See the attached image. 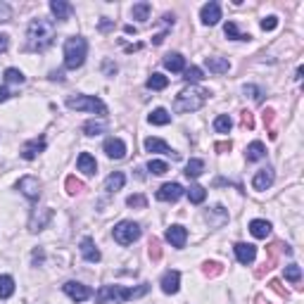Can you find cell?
Returning a JSON list of instances; mask_svg holds the SVG:
<instances>
[{"instance_id":"obj_1","label":"cell","mask_w":304,"mask_h":304,"mask_svg":"<svg viewBox=\"0 0 304 304\" xmlns=\"http://www.w3.org/2000/svg\"><path fill=\"white\" fill-rule=\"evenodd\" d=\"M27 38H29V48L31 50H45V48H50L55 41V22L43 19V17L34 19L27 29Z\"/></svg>"},{"instance_id":"obj_2","label":"cell","mask_w":304,"mask_h":304,"mask_svg":"<svg viewBox=\"0 0 304 304\" xmlns=\"http://www.w3.org/2000/svg\"><path fill=\"white\" fill-rule=\"evenodd\" d=\"M150 290L147 283L138 287H121V285H102L98 290V304H121V302H128V299H133V297H143L145 292Z\"/></svg>"},{"instance_id":"obj_3","label":"cell","mask_w":304,"mask_h":304,"mask_svg":"<svg viewBox=\"0 0 304 304\" xmlns=\"http://www.w3.org/2000/svg\"><path fill=\"white\" fill-rule=\"evenodd\" d=\"M209 98V90L197 88V86H190V88H183L174 100V109L176 112H197Z\"/></svg>"},{"instance_id":"obj_4","label":"cell","mask_w":304,"mask_h":304,"mask_svg":"<svg viewBox=\"0 0 304 304\" xmlns=\"http://www.w3.org/2000/svg\"><path fill=\"white\" fill-rule=\"evenodd\" d=\"M86 53H88L86 38L81 36L67 38V43H64V64H67V69H79L81 64L86 62Z\"/></svg>"},{"instance_id":"obj_5","label":"cell","mask_w":304,"mask_h":304,"mask_svg":"<svg viewBox=\"0 0 304 304\" xmlns=\"http://www.w3.org/2000/svg\"><path fill=\"white\" fill-rule=\"evenodd\" d=\"M67 107L76 109V112L86 109V112H93V114H98V116L107 114V105H105L100 98H95V95H76V98H67Z\"/></svg>"},{"instance_id":"obj_6","label":"cell","mask_w":304,"mask_h":304,"mask_svg":"<svg viewBox=\"0 0 304 304\" xmlns=\"http://www.w3.org/2000/svg\"><path fill=\"white\" fill-rule=\"evenodd\" d=\"M112 235H114V240L119 245H131V242H135L140 238V226L135 221H121V224L114 226Z\"/></svg>"},{"instance_id":"obj_7","label":"cell","mask_w":304,"mask_h":304,"mask_svg":"<svg viewBox=\"0 0 304 304\" xmlns=\"http://www.w3.org/2000/svg\"><path fill=\"white\" fill-rule=\"evenodd\" d=\"M64 295L74 299V302H86L90 295H93V290L88 285H83V283H76V280H69V283H64L62 285Z\"/></svg>"},{"instance_id":"obj_8","label":"cell","mask_w":304,"mask_h":304,"mask_svg":"<svg viewBox=\"0 0 304 304\" xmlns=\"http://www.w3.org/2000/svg\"><path fill=\"white\" fill-rule=\"evenodd\" d=\"M17 190L22 195H27L31 202H36L38 197H41V181L36 176H24V179H19Z\"/></svg>"},{"instance_id":"obj_9","label":"cell","mask_w":304,"mask_h":304,"mask_svg":"<svg viewBox=\"0 0 304 304\" xmlns=\"http://www.w3.org/2000/svg\"><path fill=\"white\" fill-rule=\"evenodd\" d=\"M200 19H202V24H207V27H214V24H219V19H221V5L219 3H207V5H202V10H200Z\"/></svg>"},{"instance_id":"obj_10","label":"cell","mask_w":304,"mask_h":304,"mask_svg":"<svg viewBox=\"0 0 304 304\" xmlns=\"http://www.w3.org/2000/svg\"><path fill=\"white\" fill-rule=\"evenodd\" d=\"M50 219H53V209L50 207H45V209H38L31 214V221H29V231H43L45 226L50 224Z\"/></svg>"},{"instance_id":"obj_11","label":"cell","mask_w":304,"mask_h":304,"mask_svg":"<svg viewBox=\"0 0 304 304\" xmlns=\"http://www.w3.org/2000/svg\"><path fill=\"white\" fill-rule=\"evenodd\" d=\"M160 285H162V292H164V295H176L179 287H181V273L179 271H167V273L162 276Z\"/></svg>"},{"instance_id":"obj_12","label":"cell","mask_w":304,"mask_h":304,"mask_svg":"<svg viewBox=\"0 0 304 304\" xmlns=\"http://www.w3.org/2000/svg\"><path fill=\"white\" fill-rule=\"evenodd\" d=\"M102 150H105V155H107L109 160H124L126 157V143L119 140V138H107L105 145H102Z\"/></svg>"},{"instance_id":"obj_13","label":"cell","mask_w":304,"mask_h":304,"mask_svg":"<svg viewBox=\"0 0 304 304\" xmlns=\"http://www.w3.org/2000/svg\"><path fill=\"white\" fill-rule=\"evenodd\" d=\"M181 195H183L181 183H164V186L157 190V200H162V202H176Z\"/></svg>"},{"instance_id":"obj_14","label":"cell","mask_w":304,"mask_h":304,"mask_svg":"<svg viewBox=\"0 0 304 304\" xmlns=\"http://www.w3.org/2000/svg\"><path fill=\"white\" fill-rule=\"evenodd\" d=\"M233 250H235V257H238L240 264H252V261L257 259V247L250 245V242H238Z\"/></svg>"},{"instance_id":"obj_15","label":"cell","mask_w":304,"mask_h":304,"mask_svg":"<svg viewBox=\"0 0 304 304\" xmlns=\"http://www.w3.org/2000/svg\"><path fill=\"white\" fill-rule=\"evenodd\" d=\"M43 150H45V138H34V140L22 145V157L24 160H36Z\"/></svg>"},{"instance_id":"obj_16","label":"cell","mask_w":304,"mask_h":304,"mask_svg":"<svg viewBox=\"0 0 304 304\" xmlns=\"http://www.w3.org/2000/svg\"><path fill=\"white\" fill-rule=\"evenodd\" d=\"M167 240L174 245V247H183L186 245V240H188V231L183 228V226L179 224H174L167 228Z\"/></svg>"},{"instance_id":"obj_17","label":"cell","mask_w":304,"mask_h":304,"mask_svg":"<svg viewBox=\"0 0 304 304\" xmlns=\"http://www.w3.org/2000/svg\"><path fill=\"white\" fill-rule=\"evenodd\" d=\"M271 183H273V169H259L254 174V179H252V188L254 190H266L271 188Z\"/></svg>"},{"instance_id":"obj_18","label":"cell","mask_w":304,"mask_h":304,"mask_svg":"<svg viewBox=\"0 0 304 304\" xmlns=\"http://www.w3.org/2000/svg\"><path fill=\"white\" fill-rule=\"evenodd\" d=\"M81 254H83V259L86 261H90V264H95V261H100V257H102V254H100V250L98 247H95V242L90 240V238H83V240H81Z\"/></svg>"},{"instance_id":"obj_19","label":"cell","mask_w":304,"mask_h":304,"mask_svg":"<svg viewBox=\"0 0 304 304\" xmlns=\"http://www.w3.org/2000/svg\"><path fill=\"white\" fill-rule=\"evenodd\" d=\"M72 5L67 3V0H53L50 3V12L55 15V19H60V22H64V19H69V15H72Z\"/></svg>"},{"instance_id":"obj_20","label":"cell","mask_w":304,"mask_h":304,"mask_svg":"<svg viewBox=\"0 0 304 304\" xmlns=\"http://www.w3.org/2000/svg\"><path fill=\"white\" fill-rule=\"evenodd\" d=\"M245 157L247 162H259L266 157V145L261 143V140H254V143L247 145V150H245Z\"/></svg>"},{"instance_id":"obj_21","label":"cell","mask_w":304,"mask_h":304,"mask_svg":"<svg viewBox=\"0 0 304 304\" xmlns=\"http://www.w3.org/2000/svg\"><path fill=\"white\" fill-rule=\"evenodd\" d=\"M205 67L209 69V72H214V74H226L228 69H231V62H228L226 57H207Z\"/></svg>"},{"instance_id":"obj_22","label":"cell","mask_w":304,"mask_h":304,"mask_svg":"<svg viewBox=\"0 0 304 304\" xmlns=\"http://www.w3.org/2000/svg\"><path fill=\"white\" fill-rule=\"evenodd\" d=\"M164 67H167L169 72H183V69H186V57L181 53H169L164 57Z\"/></svg>"},{"instance_id":"obj_23","label":"cell","mask_w":304,"mask_h":304,"mask_svg":"<svg viewBox=\"0 0 304 304\" xmlns=\"http://www.w3.org/2000/svg\"><path fill=\"white\" fill-rule=\"evenodd\" d=\"M76 164H79V171H83L86 176H93V174L98 171V162L93 160L88 152H81V155H79V162H76Z\"/></svg>"},{"instance_id":"obj_24","label":"cell","mask_w":304,"mask_h":304,"mask_svg":"<svg viewBox=\"0 0 304 304\" xmlns=\"http://www.w3.org/2000/svg\"><path fill=\"white\" fill-rule=\"evenodd\" d=\"M250 233L254 235V238L264 240L268 233H271V224H268V221H264V219H254V221H250Z\"/></svg>"},{"instance_id":"obj_25","label":"cell","mask_w":304,"mask_h":304,"mask_svg":"<svg viewBox=\"0 0 304 304\" xmlns=\"http://www.w3.org/2000/svg\"><path fill=\"white\" fill-rule=\"evenodd\" d=\"M126 183V176L121 174V171H114V174H109L107 181H105V188L109 190V193H116V190H121Z\"/></svg>"},{"instance_id":"obj_26","label":"cell","mask_w":304,"mask_h":304,"mask_svg":"<svg viewBox=\"0 0 304 304\" xmlns=\"http://www.w3.org/2000/svg\"><path fill=\"white\" fill-rule=\"evenodd\" d=\"M147 121L155 126H167L171 121V114L164 107H157V109H152V114L147 116Z\"/></svg>"},{"instance_id":"obj_27","label":"cell","mask_w":304,"mask_h":304,"mask_svg":"<svg viewBox=\"0 0 304 304\" xmlns=\"http://www.w3.org/2000/svg\"><path fill=\"white\" fill-rule=\"evenodd\" d=\"M145 150H147V152H164V155H171L169 145L164 143L162 138H145Z\"/></svg>"},{"instance_id":"obj_28","label":"cell","mask_w":304,"mask_h":304,"mask_svg":"<svg viewBox=\"0 0 304 304\" xmlns=\"http://www.w3.org/2000/svg\"><path fill=\"white\" fill-rule=\"evenodd\" d=\"M131 17L138 22H147L150 19V3H135L131 8Z\"/></svg>"},{"instance_id":"obj_29","label":"cell","mask_w":304,"mask_h":304,"mask_svg":"<svg viewBox=\"0 0 304 304\" xmlns=\"http://www.w3.org/2000/svg\"><path fill=\"white\" fill-rule=\"evenodd\" d=\"M12 295H15V278L0 276V299H8Z\"/></svg>"},{"instance_id":"obj_30","label":"cell","mask_w":304,"mask_h":304,"mask_svg":"<svg viewBox=\"0 0 304 304\" xmlns=\"http://www.w3.org/2000/svg\"><path fill=\"white\" fill-rule=\"evenodd\" d=\"M224 34H226V38H231V41H250V34H240L238 31V27H235V22H228L224 27Z\"/></svg>"},{"instance_id":"obj_31","label":"cell","mask_w":304,"mask_h":304,"mask_svg":"<svg viewBox=\"0 0 304 304\" xmlns=\"http://www.w3.org/2000/svg\"><path fill=\"white\" fill-rule=\"evenodd\" d=\"M202 171H205V162L202 160H190L188 164H186V176H188V179L202 176Z\"/></svg>"},{"instance_id":"obj_32","label":"cell","mask_w":304,"mask_h":304,"mask_svg":"<svg viewBox=\"0 0 304 304\" xmlns=\"http://www.w3.org/2000/svg\"><path fill=\"white\" fill-rule=\"evenodd\" d=\"M167 86H169V79L164 74H152L150 79H147V88L150 90H164Z\"/></svg>"},{"instance_id":"obj_33","label":"cell","mask_w":304,"mask_h":304,"mask_svg":"<svg viewBox=\"0 0 304 304\" xmlns=\"http://www.w3.org/2000/svg\"><path fill=\"white\" fill-rule=\"evenodd\" d=\"M202 273H205L207 278H216V276L224 273V266H221L219 261H205V264H202Z\"/></svg>"},{"instance_id":"obj_34","label":"cell","mask_w":304,"mask_h":304,"mask_svg":"<svg viewBox=\"0 0 304 304\" xmlns=\"http://www.w3.org/2000/svg\"><path fill=\"white\" fill-rule=\"evenodd\" d=\"M205 197H207V190L202 188V186H190L188 200L193 202V205H202V202H205Z\"/></svg>"},{"instance_id":"obj_35","label":"cell","mask_w":304,"mask_h":304,"mask_svg":"<svg viewBox=\"0 0 304 304\" xmlns=\"http://www.w3.org/2000/svg\"><path fill=\"white\" fill-rule=\"evenodd\" d=\"M214 128L219 131V133H228V131L233 128L231 116H228V114H219V116L214 119Z\"/></svg>"},{"instance_id":"obj_36","label":"cell","mask_w":304,"mask_h":304,"mask_svg":"<svg viewBox=\"0 0 304 304\" xmlns=\"http://www.w3.org/2000/svg\"><path fill=\"white\" fill-rule=\"evenodd\" d=\"M183 74H186L183 79L188 81V83H197V81L205 79V74H202V69H200V67H186V69H183Z\"/></svg>"},{"instance_id":"obj_37","label":"cell","mask_w":304,"mask_h":304,"mask_svg":"<svg viewBox=\"0 0 304 304\" xmlns=\"http://www.w3.org/2000/svg\"><path fill=\"white\" fill-rule=\"evenodd\" d=\"M64 186H67V193H69V195H79L81 190H83V183H81L76 176H67Z\"/></svg>"},{"instance_id":"obj_38","label":"cell","mask_w":304,"mask_h":304,"mask_svg":"<svg viewBox=\"0 0 304 304\" xmlns=\"http://www.w3.org/2000/svg\"><path fill=\"white\" fill-rule=\"evenodd\" d=\"M147 171H152L155 176H162V174H167V171H169V164H167V162H162V160H150Z\"/></svg>"},{"instance_id":"obj_39","label":"cell","mask_w":304,"mask_h":304,"mask_svg":"<svg viewBox=\"0 0 304 304\" xmlns=\"http://www.w3.org/2000/svg\"><path fill=\"white\" fill-rule=\"evenodd\" d=\"M83 131H86V135H100L105 131V124L102 121H86L83 124Z\"/></svg>"},{"instance_id":"obj_40","label":"cell","mask_w":304,"mask_h":304,"mask_svg":"<svg viewBox=\"0 0 304 304\" xmlns=\"http://www.w3.org/2000/svg\"><path fill=\"white\" fill-rule=\"evenodd\" d=\"M126 205L133 207V209H145V207H147V197L145 195H131L128 200H126Z\"/></svg>"},{"instance_id":"obj_41","label":"cell","mask_w":304,"mask_h":304,"mask_svg":"<svg viewBox=\"0 0 304 304\" xmlns=\"http://www.w3.org/2000/svg\"><path fill=\"white\" fill-rule=\"evenodd\" d=\"M285 278H287V280H292V283H299V278H302V268L297 266V264L285 266Z\"/></svg>"},{"instance_id":"obj_42","label":"cell","mask_w":304,"mask_h":304,"mask_svg":"<svg viewBox=\"0 0 304 304\" xmlns=\"http://www.w3.org/2000/svg\"><path fill=\"white\" fill-rule=\"evenodd\" d=\"M5 81L8 83H24V74L19 72V69H5Z\"/></svg>"},{"instance_id":"obj_43","label":"cell","mask_w":304,"mask_h":304,"mask_svg":"<svg viewBox=\"0 0 304 304\" xmlns=\"http://www.w3.org/2000/svg\"><path fill=\"white\" fill-rule=\"evenodd\" d=\"M240 124H242V128H247V131H252V128H254V116H252L250 109L240 112Z\"/></svg>"},{"instance_id":"obj_44","label":"cell","mask_w":304,"mask_h":304,"mask_svg":"<svg viewBox=\"0 0 304 304\" xmlns=\"http://www.w3.org/2000/svg\"><path fill=\"white\" fill-rule=\"evenodd\" d=\"M147 247H150V250H147V252H150V259H152V261H157V259H160V257H162L160 240H157V238H152V240H150V245H147Z\"/></svg>"},{"instance_id":"obj_45","label":"cell","mask_w":304,"mask_h":304,"mask_svg":"<svg viewBox=\"0 0 304 304\" xmlns=\"http://www.w3.org/2000/svg\"><path fill=\"white\" fill-rule=\"evenodd\" d=\"M245 95H250V98H254L257 102H261V95H264V90H261L259 86H245Z\"/></svg>"},{"instance_id":"obj_46","label":"cell","mask_w":304,"mask_h":304,"mask_svg":"<svg viewBox=\"0 0 304 304\" xmlns=\"http://www.w3.org/2000/svg\"><path fill=\"white\" fill-rule=\"evenodd\" d=\"M268 285H271V290H276V292H278V295H280V297H287V290H285V287H283V283H280L278 278H273V280H271Z\"/></svg>"},{"instance_id":"obj_47","label":"cell","mask_w":304,"mask_h":304,"mask_svg":"<svg viewBox=\"0 0 304 304\" xmlns=\"http://www.w3.org/2000/svg\"><path fill=\"white\" fill-rule=\"evenodd\" d=\"M233 143L231 140H219V143H214V150L219 152V155H224V152H231Z\"/></svg>"},{"instance_id":"obj_48","label":"cell","mask_w":304,"mask_h":304,"mask_svg":"<svg viewBox=\"0 0 304 304\" xmlns=\"http://www.w3.org/2000/svg\"><path fill=\"white\" fill-rule=\"evenodd\" d=\"M276 27H278V19H276V17H266V19H261V29H264V31H273Z\"/></svg>"},{"instance_id":"obj_49","label":"cell","mask_w":304,"mask_h":304,"mask_svg":"<svg viewBox=\"0 0 304 304\" xmlns=\"http://www.w3.org/2000/svg\"><path fill=\"white\" fill-rule=\"evenodd\" d=\"M10 17H12V10H10V5L0 3V22H8Z\"/></svg>"},{"instance_id":"obj_50","label":"cell","mask_w":304,"mask_h":304,"mask_svg":"<svg viewBox=\"0 0 304 304\" xmlns=\"http://www.w3.org/2000/svg\"><path fill=\"white\" fill-rule=\"evenodd\" d=\"M273 119H276V112H273V109H264V124L271 126L273 124Z\"/></svg>"},{"instance_id":"obj_51","label":"cell","mask_w":304,"mask_h":304,"mask_svg":"<svg viewBox=\"0 0 304 304\" xmlns=\"http://www.w3.org/2000/svg\"><path fill=\"white\" fill-rule=\"evenodd\" d=\"M8 45H10L8 36H3V34H0V53H5V50H8Z\"/></svg>"},{"instance_id":"obj_52","label":"cell","mask_w":304,"mask_h":304,"mask_svg":"<svg viewBox=\"0 0 304 304\" xmlns=\"http://www.w3.org/2000/svg\"><path fill=\"white\" fill-rule=\"evenodd\" d=\"M8 98H10V90L5 86H0V102H5Z\"/></svg>"},{"instance_id":"obj_53","label":"cell","mask_w":304,"mask_h":304,"mask_svg":"<svg viewBox=\"0 0 304 304\" xmlns=\"http://www.w3.org/2000/svg\"><path fill=\"white\" fill-rule=\"evenodd\" d=\"M164 38H167V34H157V36L152 38V43H155V45H162V43H164Z\"/></svg>"},{"instance_id":"obj_54","label":"cell","mask_w":304,"mask_h":304,"mask_svg":"<svg viewBox=\"0 0 304 304\" xmlns=\"http://www.w3.org/2000/svg\"><path fill=\"white\" fill-rule=\"evenodd\" d=\"M50 79H53V81H64V74L62 72H53V74H50Z\"/></svg>"},{"instance_id":"obj_55","label":"cell","mask_w":304,"mask_h":304,"mask_svg":"<svg viewBox=\"0 0 304 304\" xmlns=\"http://www.w3.org/2000/svg\"><path fill=\"white\" fill-rule=\"evenodd\" d=\"M34 261H43V250H34Z\"/></svg>"},{"instance_id":"obj_56","label":"cell","mask_w":304,"mask_h":304,"mask_svg":"<svg viewBox=\"0 0 304 304\" xmlns=\"http://www.w3.org/2000/svg\"><path fill=\"white\" fill-rule=\"evenodd\" d=\"M254 302H257V304H271V302H268V299H266V297H264V295H257V299H254Z\"/></svg>"},{"instance_id":"obj_57","label":"cell","mask_w":304,"mask_h":304,"mask_svg":"<svg viewBox=\"0 0 304 304\" xmlns=\"http://www.w3.org/2000/svg\"><path fill=\"white\" fill-rule=\"evenodd\" d=\"M105 72H107V74H114V72H116V67H112V64L107 62V64H105Z\"/></svg>"},{"instance_id":"obj_58","label":"cell","mask_w":304,"mask_h":304,"mask_svg":"<svg viewBox=\"0 0 304 304\" xmlns=\"http://www.w3.org/2000/svg\"><path fill=\"white\" fill-rule=\"evenodd\" d=\"M124 31H126V34H135V29L131 27V24H126V27H124Z\"/></svg>"}]
</instances>
